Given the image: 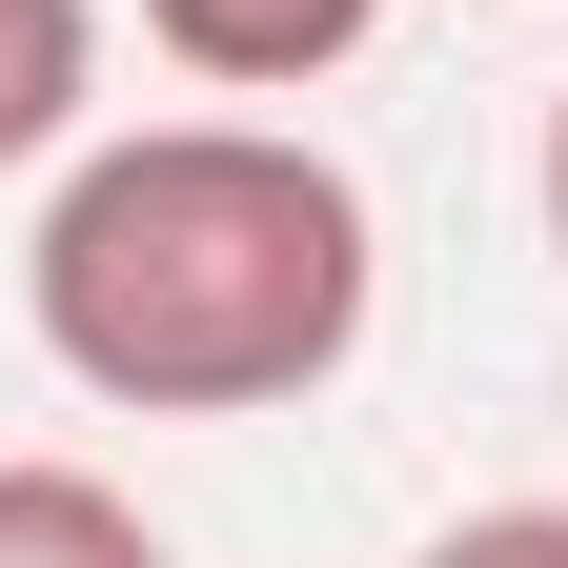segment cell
I'll return each mask as SVG.
<instances>
[{
	"mask_svg": "<svg viewBox=\"0 0 568 568\" xmlns=\"http://www.w3.org/2000/svg\"><path fill=\"white\" fill-rule=\"evenodd\" d=\"M21 305H41L82 406L244 426V406L345 386V345L386 305V244H366V183L284 122H122L61 163Z\"/></svg>",
	"mask_w": 568,
	"mask_h": 568,
	"instance_id": "obj_1",
	"label": "cell"
},
{
	"mask_svg": "<svg viewBox=\"0 0 568 568\" xmlns=\"http://www.w3.org/2000/svg\"><path fill=\"white\" fill-rule=\"evenodd\" d=\"M366 21H386V0H142V41H163L183 82H244V102L325 82V61H366Z\"/></svg>",
	"mask_w": 568,
	"mask_h": 568,
	"instance_id": "obj_2",
	"label": "cell"
},
{
	"mask_svg": "<svg viewBox=\"0 0 568 568\" xmlns=\"http://www.w3.org/2000/svg\"><path fill=\"white\" fill-rule=\"evenodd\" d=\"M0 568H163V528H142L102 467L21 447V467H0Z\"/></svg>",
	"mask_w": 568,
	"mask_h": 568,
	"instance_id": "obj_3",
	"label": "cell"
},
{
	"mask_svg": "<svg viewBox=\"0 0 568 568\" xmlns=\"http://www.w3.org/2000/svg\"><path fill=\"white\" fill-rule=\"evenodd\" d=\"M102 82V0H0V163H61Z\"/></svg>",
	"mask_w": 568,
	"mask_h": 568,
	"instance_id": "obj_4",
	"label": "cell"
},
{
	"mask_svg": "<svg viewBox=\"0 0 568 568\" xmlns=\"http://www.w3.org/2000/svg\"><path fill=\"white\" fill-rule=\"evenodd\" d=\"M406 568H568V508H467V528H426Z\"/></svg>",
	"mask_w": 568,
	"mask_h": 568,
	"instance_id": "obj_5",
	"label": "cell"
},
{
	"mask_svg": "<svg viewBox=\"0 0 568 568\" xmlns=\"http://www.w3.org/2000/svg\"><path fill=\"white\" fill-rule=\"evenodd\" d=\"M548 244H568V102H548Z\"/></svg>",
	"mask_w": 568,
	"mask_h": 568,
	"instance_id": "obj_6",
	"label": "cell"
}]
</instances>
